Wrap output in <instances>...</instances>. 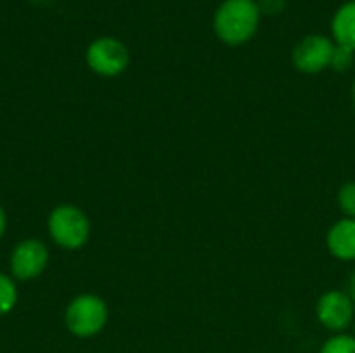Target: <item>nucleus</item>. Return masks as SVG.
Segmentation results:
<instances>
[{
	"label": "nucleus",
	"instance_id": "obj_4",
	"mask_svg": "<svg viewBox=\"0 0 355 353\" xmlns=\"http://www.w3.org/2000/svg\"><path fill=\"white\" fill-rule=\"evenodd\" d=\"M316 318L327 331L335 335L345 333L355 320V306L349 293L339 289L322 293L316 302Z\"/></svg>",
	"mask_w": 355,
	"mask_h": 353
},
{
	"label": "nucleus",
	"instance_id": "obj_13",
	"mask_svg": "<svg viewBox=\"0 0 355 353\" xmlns=\"http://www.w3.org/2000/svg\"><path fill=\"white\" fill-rule=\"evenodd\" d=\"M352 58H354V52L343 48V46H335V54H333V62L331 67L335 71H347L349 64H352Z\"/></svg>",
	"mask_w": 355,
	"mask_h": 353
},
{
	"label": "nucleus",
	"instance_id": "obj_1",
	"mask_svg": "<svg viewBox=\"0 0 355 353\" xmlns=\"http://www.w3.org/2000/svg\"><path fill=\"white\" fill-rule=\"evenodd\" d=\"M260 25L256 0H225L214 12V33L227 46H241L254 37Z\"/></svg>",
	"mask_w": 355,
	"mask_h": 353
},
{
	"label": "nucleus",
	"instance_id": "obj_18",
	"mask_svg": "<svg viewBox=\"0 0 355 353\" xmlns=\"http://www.w3.org/2000/svg\"><path fill=\"white\" fill-rule=\"evenodd\" d=\"M354 337H355V320H354Z\"/></svg>",
	"mask_w": 355,
	"mask_h": 353
},
{
	"label": "nucleus",
	"instance_id": "obj_3",
	"mask_svg": "<svg viewBox=\"0 0 355 353\" xmlns=\"http://www.w3.org/2000/svg\"><path fill=\"white\" fill-rule=\"evenodd\" d=\"M108 322V306L94 293H83L71 300L64 310V327L79 339L96 337Z\"/></svg>",
	"mask_w": 355,
	"mask_h": 353
},
{
	"label": "nucleus",
	"instance_id": "obj_9",
	"mask_svg": "<svg viewBox=\"0 0 355 353\" xmlns=\"http://www.w3.org/2000/svg\"><path fill=\"white\" fill-rule=\"evenodd\" d=\"M333 37L339 46L355 52V0L345 2L333 17Z\"/></svg>",
	"mask_w": 355,
	"mask_h": 353
},
{
	"label": "nucleus",
	"instance_id": "obj_2",
	"mask_svg": "<svg viewBox=\"0 0 355 353\" xmlns=\"http://www.w3.org/2000/svg\"><path fill=\"white\" fill-rule=\"evenodd\" d=\"M89 218L73 204L56 206L48 216V233L52 241L62 250H79L89 239Z\"/></svg>",
	"mask_w": 355,
	"mask_h": 353
},
{
	"label": "nucleus",
	"instance_id": "obj_7",
	"mask_svg": "<svg viewBox=\"0 0 355 353\" xmlns=\"http://www.w3.org/2000/svg\"><path fill=\"white\" fill-rule=\"evenodd\" d=\"M48 248L40 239H23L10 254V275L19 281L40 277L48 266Z\"/></svg>",
	"mask_w": 355,
	"mask_h": 353
},
{
	"label": "nucleus",
	"instance_id": "obj_16",
	"mask_svg": "<svg viewBox=\"0 0 355 353\" xmlns=\"http://www.w3.org/2000/svg\"><path fill=\"white\" fill-rule=\"evenodd\" d=\"M4 231H6V214H4V208L0 206V239L4 235Z\"/></svg>",
	"mask_w": 355,
	"mask_h": 353
},
{
	"label": "nucleus",
	"instance_id": "obj_8",
	"mask_svg": "<svg viewBox=\"0 0 355 353\" xmlns=\"http://www.w3.org/2000/svg\"><path fill=\"white\" fill-rule=\"evenodd\" d=\"M327 248L333 258L355 262V218H341L329 229Z\"/></svg>",
	"mask_w": 355,
	"mask_h": 353
},
{
	"label": "nucleus",
	"instance_id": "obj_15",
	"mask_svg": "<svg viewBox=\"0 0 355 353\" xmlns=\"http://www.w3.org/2000/svg\"><path fill=\"white\" fill-rule=\"evenodd\" d=\"M347 293H349V298H352V302H354V306H355V270L352 273V277H349V283H347Z\"/></svg>",
	"mask_w": 355,
	"mask_h": 353
},
{
	"label": "nucleus",
	"instance_id": "obj_5",
	"mask_svg": "<svg viewBox=\"0 0 355 353\" xmlns=\"http://www.w3.org/2000/svg\"><path fill=\"white\" fill-rule=\"evenodd\" d=\"M87 64L102 77H116L129 67V50L116 37H98L87 48Z\"/></svg>",
	"mask_w": 355,
	"mask_h": 353
},
{
	"label": "nucleus",
	"instance_id": "obj_11",
	"mask_svg": "<svg viewBox=\"0 0 355 353\" xmlns=\"http://www.w3.org/2000/svg\"><path fill=\"white\" fill-rule=\"evenodd\" d=\"M320 353H355V337L354 335H333L327 339L320 347Z\"/></svg>",
	"mask_w": 355,
	"mask_h": 353
},
{
	"label": "nucleus",
	"instance_id": "obj_12",
	"mask_svg": "<svg viewBox=\"0 0 355 353\" xmlns=\"http://www.w3.org/2000/svg\"><path fill=\"white\" fill-rule=\"evenodd\" d=\"M337 204L345 218H355V181H347L341 185L337 193Z\"/></svg>",
	"mask_w": 355,
	"mask_h": 353
},
{
	"label": "nucleus",
	"instance_id": "obj_17",
	"mask_svg": "<svg viewBox=\"0 0 355 353\" xmlns=\"http://www.w3.org/2000/svg\"><path fill=\"white\" fill-rule=\"evenodd\" d=\"M352 98H354V108H355V81H354V89H352Z\"/></svg>",
	"mask_w": 355,
	"mask_h": 353
},
{
	"label": "nucleus",
	"instance_id": "obj_10",
	"mask_svg": "<svg viewBox=\"0 0 355 353\" xmlns=\"http://www.w3.org/2000/svg\"><path fill=\"white\" fill-rule=\"evenodd\" d=\"M17 298L19 293L15 281L0 273V318L12 312V308L17 306Z\"/></svg>",
	"mask_w": 355,
	"mask_h": 353
},
{
	"label": "nucleus",
	"instance_id": "obj_14",
	"mask_svg": "<svg viewBox=\"0 0 355 353\" xmlns=\"http://www.w3.org/2000/svg\"><path fill=\"white\" fill-rule=\"evenodd\" d=\"M258 6H260V12L277 15V12H281V10H283L285 0H260V2H258Z\"/></svg>",
	"mask_w": 355,
	"mask_h": 353
},
{
	"label": "nucleus",
	"instance_id": "obj_6",
	"mask_svg": "<svg viewBox=\"0 0 355 353\" xmlns=\"http://www.w3.org/2000/svg\"><path fill=\"white\" fill-rule=\"evenodd\" d=\"M335 44L324 35H306L293 48V64L300 73H320L331 67Z\"/></svg>",
	"mask_w": 355,
	"mask_h": 353
}]
</instances>
